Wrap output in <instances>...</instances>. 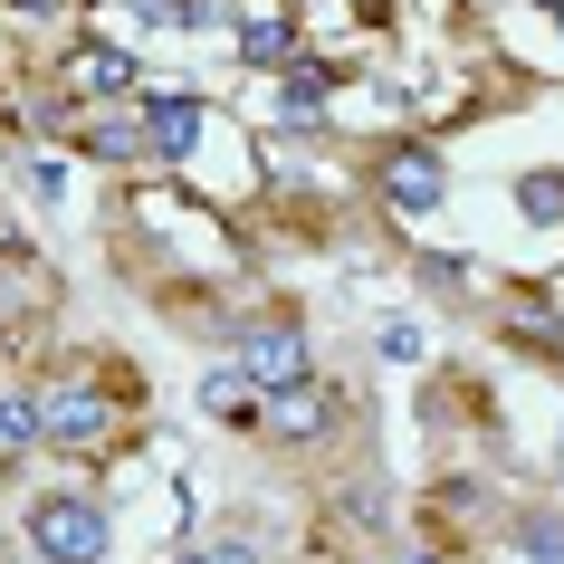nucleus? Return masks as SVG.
Masks as SVG:
<instances>
[{
	"label": "nucleus",
	"instance_id": "1",
	"mask_svg": "<svg viewBox=\"0 0 564 564\" xmlns=\"http://www.w3.org/2000/svg\"><path fill=\"white\" fill-rule=\"evenodd\" d=\"M39 383V459H77V469H106L134 431H144V373L106 345H77L58 355Z\"/></svg>",
	"mask_w": 564,
	"mask_h": 564
},
{
	"label": "nucleus",
	"instance_id": "2",
	"mask_svg": "<svg viewBox=\"0 0 564 564\" xmlns=\"http://www.w3.org/2000/svg\"><path fill=\"white\" fill-rule=\"evenodd\" d=\"M220 355L249 373V392H288V383H306L316 373V326H306V306H288V297H268V306H239L230 326H220Z\"/></svg>",
	"mask_w": 564,
	"mask_h": 564
},
{
	"label": "nucleus",
	"instance_id": "3",
	"mask_svg": "<svg viewBox=\"0 0 564 564\" xmlns=\"http://www.w3.org/2000/svg\"><path fill=\"white\" fill-rule=\"evenodd\" d=\"M10 535H20L30 564H116V507H106V488H39Z\"/></svg>",
	"mask_w": 564,
	"mask_h": 564
},
{
	"label": "nucleus",
	"instance_id": "4",
	"mask_svg": "<svg viewBox=\"0 0 564 564\" xmlns=\"http://www.w3.org/2000/svg\"><path fill=\"white\" fill-rule=\"evenodd\" d=\"M449 153L431 144V134H392V144L364 153V192L383 202V220H431V210L449 202Z\"/></svg>",
	"mask_w": 564,
	"mask_h": 564
},
{
	"label": "nucleus",
	"instance_id": "5",
	"mask_svg": "<svg viewBox=\"0 0 564 564\" xmlns=\"http://www.w3.org/2000/svg\"><path fill=\"white\" fill-rule=\"evenodd\" d=\"M345 421H355V392L316 364L306 383H288V392H268V402H259V441L268 449H326Z\"/></svg>",
	"mask_w": 564,
	"mask_h": 564
},
{
	"label": "nucleus",
	"instance_id": "6",
	"mask_svg": "<svg viewBox=\"0 0 564 564\" xmlns=\"http://www.w3.org/2000/svg\"><path fill=\"white\" fill-rule=\"evenodd\" d=\"M48 87H67L77 106H134L144 96V58L116 48V39H67L48 58Z\"/></svg>",
	"mask_w": 564,
	"mask_h": 564
},
{
	"label": "nucleus",
	"instance_id": "7",
	"mask_svg": "<svg viewBox=\"0 0 564 564\" xmlns=\"http://www.w3.org/2000/svg\"><path fill=\"white\" fill-rule=\"evenodd\" d=\"M134 134H144V163H192L210 134V96L192 87H144L134 96Z\"/></svg>",
	"mask_w": 564,
	"mask_h": 564
},
{
	"label": "nucleus",
	"instance_id": "8",
	"mask_svg": "<svg viewBox=\"0 0 564 564\" xmlns=\"http://www.w3.org/2000/svg\"><path fill=\"white\" fill-rule=\"evenodd\" d=\"M345 96V67L316 58V48H297V58L278 67V87H268V106H278V124L288 134H306V124H326V106Z\"/></svg>",
	"mask_w": 564,
	"mask_h": 564
},
{
	"label": "nucleus",
	"instance_id": "9",
	"mask_svg": "<svg viewBox=\"0 0 564 564\" xmlns=\"http://www.w3.org/2000/svg\"><path fill=\"white\" fill-rule=\"evenodd\" d=\"M230 48H239V67H249V77H278V67L297 58V0H239Z\"/></svg>",
	"mask_w": 564,
	"mask_h": 564
},
{
	"label": "nucleus",
	"instance_id": "10",
	"mask_svg": "<svg viewBox=\"0 0 564 564\" xmlns=\"http://www.w3.org/2000/svg\"><path fill=\"white\" fill-rule=\"evenodd\" d=\"M192 412L210 421V431H239V441H259V392H249V373H239L230 355L202 364V383H192Z\"/></svg>",
	"mask_w": 564,
	"mask_h": 564
},
{
	"label": "nucleus",
	"instance_id": "11",
	"mask_svg": "<svg viewBox=\"0 0 564 564\" xmlns=\"http://www.w3.org/2000/svg\"><path fill=\"white\" fill-rule=\"evenodd\" d=\"M498 335L517 345V355L564 364V306L545 297V288H507V297H498Z\"/></svg>",
	"mask_w": 564,
	"mask_h": 564
},
{
	"label": "nucleus",
	"instance_id": "12",
	"mask_svg": "<svg viewBox=\"0 0 564 564\" xmlns=\"http://www.w3.org/2000/svg\"><path fill=\"white\" fill-rule=\"evenodd\" d=\"M58 153H87V163H144V134H134V106H77Z\"/></svg>",
	"mask_w": 564,
	"mask_h": 564
},
{
	"label": "nucleus",
	"instance_id": "13",
	"mask_svg": "<svg viewBox=\"0 0 564 564\" xmlns=\"http://www.w3.org/2000/svg\"><path fill=\"white\" fill-rule=\"evenodd\" d=\"M39 459V383L30 373H0V469L20 478Z\"/></svg>",
	"mask_w": 564,
	"mask_h": 564
},
{
	"label": "nucleus",
	"instance_id": "14",
	"mask_svg": "<svg viewBox=\"0 0 564 564\" xmlns=\"http://www.w3.org/2000/svg\"><path fill=\"white\" fill-rule=\"evenodd\" d=\"M498 545L517 564H564V507H507V517H498Z\"/></svg>",
	"mask_w": 564,
	"mask_h": 564
},
{
	"label": "nucleus",
	"instance_id": "15",
	"mask_svg": "<svg viewBox=\"0 0 564 564\" xmlns=\"http://www.w3.org/2000/svg\"><path fill=\"white\" fill-rule=\"evenodd\" d=\"M507 202H517V220H527V230H564V173H555V163L517 173V182H507Z\"/></svg>",
	"mask_w": 564,
	"mask_h": 564
},
{
	"label": "nucleus",
	"instance_id": "16",
	"mask_svg": "<svg viewBox=\"0 0 564 564\" xmlns=\"http://www.w3.org/2000/svg\"><path fill=\"white\" fill-rule=\"evenodd\" d=\"M10 173H20V192H30L39 210L67 202V153L58 144H10Z\"/></svg>",
	"mask_w": 564,
	"mask_h": 564
},
{
	"label": "nucleus",
	"instance_id": "17",
	"mask_svg": "<svg viewBox=\"0 0 564 564\" xmlns=\"http://www.w3.org/2000/svg\"><path fill=\"white\" fill-rule=\"evenodd\" d=\"M173 564H268V545H259L249 527H230V535H210V545H202V535L173 545Z\"/></svg>",
	"mask_w": 564,
	"mask_h": 564
},
{
	"label": "nucleus",
	"instance_id": "18",
	"mask_svg": "<svg viewBox=\"0 0 564 564\" xmlns=\"http://www.w3.org/2000/svg\"><path fill=\"white\" fill-rule=\"evenodd\" d=\"M173 10V30H230L239 20V0H163Z\"/></svg>",
	"mask_w": 564,
	"mask_h": 564
},
{
	"label": "nucleus",
	"instance_id": "19",
	"mask_svg": "<svg viewBox=\"0 0 564 564\" xmlns=\"http://www.w3.org/2000/svg\"><path fill=\"white\" fill-rule=\"evenodd\" d=\"M421 345H431V335H421L412 316H392V326L373 335V355H383V364H421Z\"/></svg>",
	"mask_w": 564,
	"mask_h": 564
},
{
	"label": "nucleus",
	"instance_id": "20",
	"mask_svg": "<svg viewBox=\"0 0 564 564\" xmlns=\"http://www.w3.org/2000/svg\"><path fill=\"white\" fill-rule=\"evenodd\" d=\"M0 564H20V535H10V527H0Z\"/></svg>",
	"mask_w": 564,
	"mask_h": 564
},
{
	"label": "nucleus",
	"instance_id": "21",
	"mask_svg": "<svg viewBox=\"0 0 564 564\" xmlns=\"http://www.w3.org/2000/svg\"><path fill=\"white\" fill-rule=\"evenodd\" d=\"M10 488H20V478H10V469H0V498H10Z\"/></svg>",
	"mask_w": 564,
	"mask_h": 564
}]
</instances>
